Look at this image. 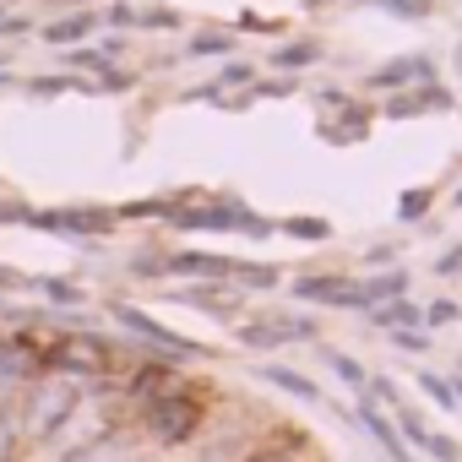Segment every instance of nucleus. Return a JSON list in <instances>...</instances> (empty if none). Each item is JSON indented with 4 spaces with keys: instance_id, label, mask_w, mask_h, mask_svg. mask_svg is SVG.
<instances>
[{
    "instance_id": "f257e3e1",
    "label": "nucleus",
    "mask_w": 462,
    "mask_h": 462,
    "mask_svg": "<svg viewBox=\"0 0 462 462\" xmlns=\"http://www.w3.org/2000/svg\"><path fill=\"white\" fill-rule=\"evenodd\" d=\"M136 424H142V435H147L152 446H190V440L201 435V424H207V402H201V392H190V386L180 381V386L147 397V402L136 408Z\"/></svg>"
},
{
    "instance_id": "f03ea898",
    "label": "nucleus",
    "mask_w": 462,
    "mask_h": 462,
    "mask_svg": "<svg viewBox=\"0 0 462 462\" xmlns=\"http://www.w3.org/2000/svg\"><path fill=\"white\" fill-rule=\"evenodd\" d=\"M82 408V386L71 381V375H39V381H28L23 386V402H17V413H23V446H44L71 413Z\"/></svg>"
},
{
    "instance_id": "7ed1b4c3",
    "label": "nucleus",
    "mask_w": 462,
    "mask_h": 462,
    "mask_svg": "<svg viewBox=\"0 0 462 462\" xmlns=\"http://www.w3.org/2000/svg\"><path fill=\"white\" fill-rule=\"evenodd\" d=\"M109 316L125 327V332H136V337H147L158 354H180V359H207V348L201 343H190V337H180L174 327H163V321H152L147 310H136V305H125V300H109Z\"/></svg>"
},
{
    "instance_id": "20e7f679",
    "label": "nucleus",
    "mask_w": 462,
    "mask_h": 462,
    "mask_svg": "<svg viewBox=\"0 0 462 462\" xmlns=\"http://www.w3.org/2000/svg\"><path fill=\"white\" fill-rule=\"evenodd\" d=\"M294 300H310V305H332V310H365V294L348 273H310L294 283Z\"/></svg>"
},
{
    "instance_id": "39448f33",
    "label": "nucleus",
    "mask_w": 462,
    "mask_h": 462,
    "mask_svg": "<svg viewBox=\"0 0 462 462\" xmlns=\"http://www.w3.org/2000/svg\"><path fill=\"white\" fill-rule=\"evenodd\" d=\"M23 223L33 228H60V235H104L115 223V212H98V207H66V212H28Z\"/></svg>"
},
{
    "instance_id": "423d86ee",
    "label": "nucleus",
    "mask_w": 462,
    "mask_h": 462,
    "mask_svg": "<svg viewBox=\"0 0 462 462\" xmlns=\"http://www.w3.org/2000/svg\"><path fill=\"white\" fill-rule=\"evenodd\" d=\"M60 462H136V435H125V430L115 424V430H104V435L82 440L77 451H66Z\"/></svg>"
},
{
    "instance_id": "0eeeda50",
    "label": "nucleus",
    "mask_w": 462,
    "mask_h": 462,
    "mask_svg": "<svg viewBox=\"0 0 462 462\" xmlns=\"http://www.w3.org/2000/svg\"><path fill=\"white\" fill-rule=\"evenodd\" d=\"M169 386H174V365H169V359H147V365H136V370H131L125 397L142 408L147 397H158V392H169Z\"/></svg>"
},
{
    "instance_id": "6e6552de",
    "label": "nucleus",
    "mask_w": 462,
    "mask_h": 462,
    "mask_svg": "<svg viewBox=\"0 0 462 462\" xmlns=\"http://www.w3.org/2000/svg\"><path fill=\"white\" fill-rule=\"evenodd\" d=\"M163 273H185V278H228L235 262L228 256H207V251H174L163 256Z\"/></svg>"
},
{
    "instance_id": "1a4fd4ad",
    "label": "nucleus",
    "mask_w": 462,
    "mask_h": 462,
    "mask_svg": "<svg viewBox=\"0 0 462 462\" xmlns=\"http://www.w3.org/2000/svg\"><path fill=\"white\" fill-rule=\"evenodd\" d=\"M354 419H359V424H365V430L375 435V446H381V451H386L392 462H402V457H408V446H402V435L392 430V419H386V413H381L375 402H359V408H354Z\"/></svg>"
},
{
    "instance_id": "9d476101",
    "label": "nucleus",
    "mask_w": 462,
    "mask_h": 462,
    "mask_svg": "<svg viewBox=\"0 0 462 462\" xmlns=\"http://www.w3.org/2000/svg\"><path fill=\"white\" fill-rule=\"evenodd\" d=\"M267 386H283L289 397H300V402H321V392H316V381L310 375H300V370H289V365H262L256 370Z\"/></svg>"
},
{
    "instance_id": "9b49d317",
    "label": "nucleus",
    "mask_w": 462,
    "mask_h": 462,
    "mask_svg": "<svg viewBox=\"0 0 462 462\" xmlns=\"http://www.w3.org/2000/svg\"><path fill=\"white\" fill-rule=\"evenodd\" d=\"M370 321H375V327H386V332H392V327H424V310H419V305L402 294V300H386V305H375V310H370Z\"/></svg>"
},
{
    "instance_id": "f8f14e48",
    "label": "nucleus",
    "mask_w": 462,
    "mask_h": 462,
    "mask_svg": "<svg viewBox=\"0 0 462 462\" xmlns=\"http://www.w3.org/2000/svg\"><path fill=\"white\" fill-rule=\"evenodd\" d=\"M174 300H185V305H201V310H212L217 321L240 310V294H228V289H180Z\"/></svg>"
},
{
    "instance_id": "ddd939ff",
    "label": "nucleus",
    "mask_w": 462,
    "mask_h": 462,
    "mask_svg": "<svg viewBox=\"0 0 462 462\" xmlns=\"http://www.w3.org/2000/svg\"><path fill=\"white\" fill-rule=\"evenodd\" d=\"M359 294H365V310H375V305H386V300H402V294H408V273H381V278L359 283Z\"/></svg>"
},
{
    "instance_id": "4468645a",
    "label": "nucleus",
    "mask_w": 462,
    "mask_h": 462,
    "mask_svg": "<svg viewBox=\"0 0 462 462\" xmlns=\"http://www.w3.org/2000/svg\"><path fill=\"white\" fill-rule=\"evenodd\" d=\"M23 446V413H17V397H0V462H12Z\"/></svg>"
},
{
    "instance_id": "2eb2a0df",
    "label": "nucleus",
    "mask_w": 462,
    "mask_h": 462,
    "mask_svg": "<svg viewBox=\"0 0 462 462\" xmlns=\"http://www.w3.org/2000/svg\"><path fill=\"white\" fill-rule=\"evenodd\" d=\"M446 104H451V93H446V88H419V93H408L402 104L392 98V104H386V115H424V109H446Z\"/></svg>"
},
{
    "instance_id": "dca6fc26",
    "label": "nucleus",
    "mask_w": 462,
    "mask_h": 462,
    "mask_svg": "<svg viewBox=\"0 0 462 462\" xmlns=\"http://www.w3.org/2000/svg\"><path fill=\"white\" fill-rule=\"evenodd\" d=\"M93 28H98V12H77V17L50 23V28H44V39H50V44H71V39H82V33H93Z\"/></svg>"
},
{
    "instance_id": "f3484780",
    "label": "nucleus",
    "mask_w": 462,
    "mask_h": 462,
    "mask_svg": "<svg viewBox=\"0 0 462 462\" xmlns=\"http://www.w3.org/2000/svg\"><path fill=\"white\" fill-rule=\"evenodd\" d=\"M413 77H430V60H392V66L375 71V88H402Z\"/></svg>"
},
{
    "instance_id": "a211bd4d",
    "label": "nucleus",
    "mask_w": 462,
    "mask_h": 462,
    "mask_svg": "<svg viewBox=\"0 0 462 462\" xmlns=\"http://www.w3.org/2000/svg\"><path fill=\"white\" fill-rule=\"evenodd\" d=\"M316 60H321L316 44H283V50L273 55V66H283V71H300V66H316Z\"/></svg>"
},
{
    "instance_id": "6ab92c4d",
    "label": "nucleus",
    "mask_w": 462,
    "mask_h": 462,
    "mask_svg": "<svg viewBox=\"0 0 462 462\" xmlns=\"http://www.w3.org/2000/svg\"><path fill=\"white\" fill-rule=\"evenodd\" d=\"M327 365H332V370H337V381H348L354 392H365V386H370V375H365V365H359V359H348V354H337V348H332V354H327Z\"/></svg>"
},
{
    "instance_id": "aec40b11",
    "label": "nucleus",
    "mask_w": 462,
    "mask_h": 462,
    "mask_svg": "<svg viewBox=\"0 0 462 462\" xmlns=\"http://www.w3.org/2000/svg\"><path fill=\"white\" fill-rule=\"evenodd\" d=\"M419 386H424V397H430V402H440V408H457V392H451V375H435V370H419Z\"/></svg>"
},
{
    "instance_id": "412c9836",
    "label": "nucleus",
    "mask_w": 462,
    "mask_h": 462,
    "mask_svg": "<svg viewBox=\"0 0 462 462\" xmlns=\"http://www.w3.org/2000/svg\"><path fill=\"white\" fill-rule=\"evenodd\" d=\"M235 283H245V289H273L278 283V273L273 267H256V262H235V273H228Z\"/></svg>"
},
{
    "instance_id": "4be33fe9",
    "label": "nucleus",
    "mask_w": 462,
    "mask_h": 462,
    "mask_svg": "<svg viewBox=\"0 0 462 462\" xmlns=\"http://www.w3.org/2000/svg\"><path fill=\"white\" fill-rule=\"evenodd\" d=\"M365 6H381V12H392V17H408V23L430 17V0H365Z\"/></svg>"
},
{
    "instance_id": "5701e85b",
    "label": "nucleus",
    "mask_w": 462,
    "mask_h": 462,
    "mask_svg": "<svg viewBox=\"0 0 462 462\" xmlns=\"http://www.w3.org/2000/svg\"><path fill=\"white\" fill-rule=\"evenodd\" d=\"M33 289H39V294H50L55 305H77V300H82V289H77V283H60V278H39Z\"/></svg>"
},
{
    "instance_id": "b1692460",
    "label": "nucleus",
    "mask_w": 462,
    "mask_h": 462,
    "mask_svg": "<svg viewBox=\"0 0 462 462\" xmlns=\"http://www.w3.org/2000/svg\"><path fill=\"white\" fill-rule=\"evenodd\" d=\"M451 321H462V305H457V300H435V305L424 310V327H451Z\"/></svg>"
},
{
    "instance_id": "393cba45",
    "label": "nucleus",
    "mask_w": 462,
    "mask_h": 462,
    "mask_svg": "<svg viewBox=\"0 0 462 462\" xmlns=\"http://www.w3.org/2000/svg\"><path fill=\"white\" fill-rule=\"evenodd\" d=\"M424 451H430L435 462H462V446H457L451 435H430V440H424Z\"/></svg>"
},
{
    "instance_id": "a878e982",
    "label": "nucleus",
    "mask_w": 462,
    "mask_h": 462,
    "mask_svg": "<svg viewBox=\"0 0 462 462\" xmlns=\"http://www.w3.org/2000/svg\"><path fill=\"white\" fill-rule=\"evenodd\" d=\"M283 228H289L294 240H327V223H321V217H294V223H283Z\"/></svg>"
},
{
    "instance_id": "bb28decb",
    "label": "nucleus",
    "mask_w": 462,
    "mask_h": 462,
    "mask_svg": "<svg viewBox=\"0 0 462 462\" xmlns=\"http://www.w3.org/2000/svg\"><path fill=\"white\" fill-rule=\"evenodd\" d=\"M392 343H397V348H402V354H424V348H430V343H424V332H419V327H392Z\"/></svg>"
},
{
    "instance_id": "cd10ccee",
    "label": "nucleus",
    "mask_w": 462,
    "mask_h": 462,
    "mask_svg": "<svg viewBox=\"0 0 462 462\" xmlns=\"http://www.w3.org/2000/svg\"><path fill=\"white\" fill-rule=\"evenodd\" d=\"M190 55H228V33H201V39H190Z\"/></svg>"
},
{
    "instance_id": "c85d7f7f",
    "label": "nucleus",
    "mask_w": 462,
    "mask_h": 462,
    "mask_svg": "<svg viewBox=\"0 0 462 462\" xmlns=\"http://www.w3.org/2000/svg\"><path fill=\"white\" fill-rule=\"evenodd\" d=\"M424 207H430V196H424V190H419V196H402V207H397V212H402V217H419V212H424Z\"/></svg>"
},
{
    "instance_id": "c756f323",
    "label": "nucleus",
    "mask_w": 462,
    "mask_h": 462,
    "mask_svg": "<svg viewBox=\"0 0 462 462\" xmlns=\"http://www.w3.org/2000/svg\"><path fill=\"white\" fill-rule=\"evenodd\" d=\"M457 267H462V251H446V256L435 262V273H457Z\"/></svg>"
},
{
    "instance_id": "7c9ffc66",
    "label": "nucleus",
    "mask_w": 462,
    "mask_h": 462,
    "mask_svg": "<svg viewBox=\"0 0 462 462\" xmlns=\"http://www.w3.org/2000/svg\"><path fill=\"white\" fill-rule=\"evenodd\" d=\"M12 217L23 223V217H28V207H6V201H0V223H12Z\"/></svg>"
},
{
    "instance_id": "2f4dec72",
    "label": "nucleus",
    "mask_w": 462,
    "mask_h": 462,
    "mask_svg": "<svg viewBox=\"0 0 462 462\" xmlns=\"http://www.w3.org/2000/svg\"><path fill=\"white\" fill-rule=\"evenodd\" d=\"M17 283H23L17 273H0V294H6V289H17Z\"/></svg>"
},
{
    "instance_id": "473e14b6",
    "label": "nucleus",
    "mask_w": 462,
    "mask_h": 462,
    "mask_svg": "<svg viewBox=\"0 0 462 462\" xmlns=\"http://www.w3.org/2000/svg\"><path fill=\"white\" fill-rule=\"evenodd\" d=\"M451 392H457V408H462V370L451 375Z\"/></svg>"
},
{
    "instance_id": "72a5a7b5",
    "label": "nucleus",
    "mask_w": 462,
    "mask_h": 462,
    "mask_svg": "<svg viewBox=\"0 0 462 462\" xmlns=\"http://www.w3.org/2000/svg\"><path fill=\"white\" fill-rule=\"evenodd\" d=\"M457 207H462V190H457Z\"/></svg>"
},
{
    "instance_id": "f704fd0d",
    "label": "nucleus",
    "mask_w": 462,
    "mask_h": 462,
    "mask_svg": "<svg viewBox=\"0 0 462 462\" xmlns=\"http://www.w3.org/2000/svg\"><path fill=\"white\" fill-rule=\"evenodd\" d=\"M402 462H413V457H402Z\"/></svg>"
}]
</instances>
